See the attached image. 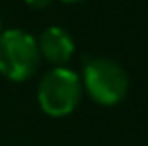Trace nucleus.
<instances>
[{
	"instance_id": "f257e3e1",
	"label": "nucleus",
	"mask_w": 148,
	"mask_h": 146,
	"mask_svg": "<svg viewBox=\"0 0 148 146\" xmlns=\"http://www.w3.org/2000/svg\"><path fill=\"white\" fill-rule=\"evenodd\" d=\"M82 98V80L66 66H54L38 84V106L50 118L70 116Z\"/></svg>"
},
{
	"instance_id": "f03ea898",
	"label": "nucleus",
	"mask_w": 148,
	"mask_h": 146,
	"mask_svg": "<svg viewBox=\"0 0 148 146\" xmlns=\"http://www.w3.org/2000/svg\"><path fill=\"white\" fill-rule=\"evenodd\" d=\"M40 64L36 38L20 28L0 32V74L12 82H26Z\"/></svg>"
},
{
	"instance_id": "7ed1b4c3",
	"label": "nucleus",
	"mask_w": 148,
	"mask_h": 146,
	"mask_svg": "<svg viewBox=\"0 0 148 146\" xmlns=\"http://www.w3.org/2000/svg\"><path fill=\"white\" fill-rule=\"evenodd\" d=\"M82 88L96 104L114 106L128 92V74L112 58H92L84 64Z\"/></svg>"
},
{
	"instance_id": "20e7f679",
	"label": "nucleus",
	"mask_w": 148,
	"mask_h": 146,
	"mask_svg": "<svg viewBox=\"0 0 148 146\" xmlns=\"http://www.w3.org/2000/svg\"><path fill=\"white\" fill-rule=\"evenodd\" d=\"M36 42H38L40 56L54 66H64L72 58L74 50H76L70 32L60 28V26L44 28V32L40 34V38Z\"/></svg>"
},
{
	"instance_id": "39448f33",
	"label": "nucleus",
	"mask_w": 148,
	"mask_h": 146,
	"mask_svg": "<svg viewBox=\"0 0 148 146\" xmlns=\"http://www.w3.org/2000/svg\"><path fill=\"white\" fill-rule=\"evenodd\" d=\"M24 2L30 8H34V10H44V8H48L54 0H24Z\"/></svg>"
},
{
	"instance_id": "423d86ee",
	"label": "nucleus",
	"mask_w": 148,
	"mask_h": 146,
	"mask_svg": "<svg viewBox=\"0 0 148 146\" xmlns=\"http://www.w3.org/2000/svg\"><path fill=\"white\" fill-rule=\"evenodd\" d=\"M60 2H66V4H78V2H84V0H60Z\"/></svg>"
},
{
	"instance_id": "0eeeda50",
	"label": "nucleus",
	"mask_w": 148,
	"mask_h": 146,
	"mask_svg": "<svg viewBox=\"0 0 148 146\" xmlns=\"http://www.w3.org/2000/svg\"><path fill=\"white\" fill-rule=\"evenodd\" d=\"M0 32H2V18H0Z\"/></svg>"
}]
</instances>
